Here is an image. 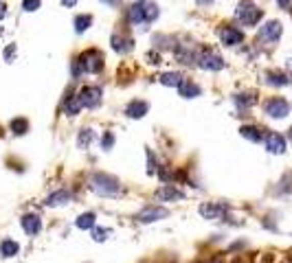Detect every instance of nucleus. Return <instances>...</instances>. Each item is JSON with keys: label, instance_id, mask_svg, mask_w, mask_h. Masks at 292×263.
Listing matches in <instances>:
<instances>
[{"label": "nucleus", "instance_id": "nucleus-1", "mask_svg": "<svg viewBox=\"0 0 292 263\" xmlns=\"http://www.w3.org/2000/svg\"><path fill=\"white\" fill-rule=\"evenodd\" d=\"M158 16H160V11H158V5L154 3V0H138V3H134V5L128 9L130 24L143 27V29H145V24L154 22Z\"/></svg>", "mask_w": 292, "mask_h": 263}, {"label": "nucleus", "instance_id": "nucleus-11", "mask_svg": "<svg viewBox=\"0 0 292 263\" xmlns=\"http://www.w3.org/2000/svg\"><path fill=\"white\" fill-rule=\"evenodd\" d=\"M198 66L202 70H222L224 68V60L217 53H202L198 57Z\"/></svg>", "mask_w": 292, "mask_h": 263}, {"label": "nucleus", "instance_id": "nucleus-2", "mask_svg": "<svg viewBox=\"0 0 292 263\" xmlns=\"http://www.w3.org/2000/svg\"><path fill=\"white\" fill-rule=\"evenodd\" d=\"M90 189L101 197H114L121 193V182L114 178V175L108 173H92L90 175Z\"/></svg>", "mask_w": 292, "mask_h": 263}, {"label": "nucleus", "instance_id": "nucleus-5", "mask_svg": "<svg viewBox=\"0 0 292 263\" xmlns=\"http://www.w3.org/2000/svg\"><path fill=\"white\" fill-rule=\"evenodd\" d=\"M264 110H266V114L270 116V119H286V116L290 114V103L281 97H275V99L266 101Z\"/></svg>", "mask_w": 292, "mask_h": 263}, {"label": "nucleus", "instance_id": "nucleus-31", "mask_svg": "<svg viewBox=\"0 0 292 263\" xmlns=\"http://www.w3.org/2000/svg\"><path fill=\"white\" fill-rule=\"evenodd\" d=\"M112 145H114V134L112 132H106L104 138H101V147L108 151V149H112Z\"/></svg>", "mask_w": 292, "mask_h": 263}, {"label": "nucleus", "instance_id": "nucleus-23", "mask_svg": "<svg viewBox=\"0 0 292 263\" xmlns=\"http://www.w3.org/2000/svg\"><path fill=\"white\" fill-rule=\"evenodd\" d=\"M94 219H97L94 213H82L77 217L75 224H77V228H82V230H92L94 228Z\"/></svg>", "mask_w": 292, "mask_h": 263}, {"label": "nucleus", "instance_id": "nucleus-19", "mask_svg": "<svg viewBox=\"0 0 292 263\" xmlns=\"http://www.w3.org/2000/svg\"><path fill=\"white\" fill-rule=\"evenodd\" d=\"M18 252H20V246L13 239H3V241H0V254H3V257H16Z\"/></svg>", "mask_w": 292, "mask_h": 263}, {"label": "nucleus", "instance_id": "nucleus-20", "mask_svg": "<svg viewBox=\"0 0 292 263\" xmlns=\"http://www.w3.org/2000/svg\"><path fill=\"white\" fill-rule=\"evenodd\" d=\"M239 134H242L244 138H248V141H253V143H259L261 138H264L266 134L261 132L259 127H253V125H244L242 129H239Z\"/></svg>", "mask_w": 292, "mask_h": 263}, {"label": "nucleus", "instance_id": "nucleus-4", "mask_svg": "<svg viewBox=\"0 0 292 263\" xmlns=\"http://www.w3.org/2000/svg\"><path fill=\"white\" fill-rule=\"evenodd\" d=\"M235 20L244 27H255L261 20V9L257 5H253L251 0H242L235 9Z\"/></svg>", "mask_w": 292, "mask_h": 263}, {"label": "nucleus", "instance_id": "nucleus-29", "mask_svg": "<svg viewBox=\"0 0 292 263\" xmlns=\"http://www.w3.org/2000/svg\"><path fill=\"white\" fill-rule=\"evenodd\" d=\"M110 235H112L110 228H92V239L97 241V244H101V241H106V239H110Z\"/></svg>", "mask_w": 292, "mask_h": 263}, {"label": "nucleus", "instance_id": "nucleus-16", "mask_svg": "<svg viewBox=\"0 0 292 263\" xmlns=\"http://www.w3.org/2000/svg\"><path fill=\"white\" fill-rule=\"evenodd\" d=\"M72 200V193L66 191V189H60V191H55V193H51L46 197V206L48 208H57V206H64V204H68Z\"/></svg>", "mask_w": 292, "mask_h": 263}, {"label": "nucleus", "instance_id": "nucleus-26", "mask_svg": "<svg viewBox=\"0 0 292 263\" xmlns=\"http://www.w3.org/2000/svg\"><path fill=\"white\" fill-rule=\"evenodd\" d=\"M72 24H75V31L77 33H84V31H88L90 29V24H92V16H77L75 18V22H72Z\"/></svg>", "mask_w": 292, "mask_h": 263}, {"label": "nucleus", "instance_id": "nucleus-39", "mask_svg": "<svg viewBox=\"0 0 292 263\" xmlns=\"http://www.w3.org/2000/svg\"><path fill=\"white\" fill-rule=\"evenodd\" d=\"M198 3H202V5H207V3H211V0H198Z\"/></svg>", "mask_w": 292, "mask_h": 263}, {"label": "nucleus", "instance_id": "nucleus-35", "mask_svg": "<svg viewBox=\"0 0 292 263\" xmlns=\"http://www.w3.org/2000/svg\"><path fill=\"white\" fill-rule=\"evenodd\" d=\"M62 5H64V7H75L77 0H62Z\"/></svg>", "mask_w": 292, "mask_h": 263}, {"label": "nucleus", "instance_id": "nucleus-36", "mask_svg": "<svg viewBox=\"0 0 292 263\" xmlns=\"http://www.w3.org/2000/svg\"><path fill=\"white\" fill-rule=\"evenodd\" d=\"M101 3H106V5H110V7H116L121 0H101Z\"/></svg>", "mask_w": 292, "mask_h": 263}, {"label": "nucleus", "instance_id": "nucleus-21", "mask_svg": "<svg viewBox=\"0 0 292 263\" xmlns=\"http://www.w3.org/2000/svg\"><path fill=\"white\" fill-rule=\"evenodd\" d=\"M182 79H185V77H182L180 72H163V75L158 77V82L163 84V86H169V88L176 86V88H178V86L182 84Z\"/></svg>", "mask_w": 292, "mask_h": 263}, {"label": "nucleus", "instance_id": "nucleus-24", "mask_svg": "<svg viewBox=\"0 0 292 263\" xmlns=\"http://www.w3.org/2000/svg\"><path fill=\"white\" fill-rule=\"evenodd\" d=\"M266 82L270 84V86H288L290 84V79H288V75H283V72H266Z\"/></svg>", "mask_w": 292, "mask_h": 263}, {"label": "nucleus", "instance_id": "nucleus-14", "mask_svg": "<svg viewBox=\"0 0 292 263\" xmlns=\"http://www.w3.org/2000/svg\"><path fill=\"white\" fill-rule=\"evenodd\" d=\"M148 110H150V103L148 101H130V103L126 106V116H130V119H143L145 114H148Z\"/></svg>", "mask_w": 292, "mask_h": 263}, {"label": "nucleus", "instance_id": "nucleus-6", "mask_svg": "<svg viewBox=\"0 0 292 263\" xmlns=\"http://www.w3.org/2000/svg\"><path fill=\"white\" fill-rule=\"evenodd\" d=\"M79 99H82V106L84 108H99L101 99H104V90H101L99 86H86L82 88V92H79Z\"/></svg>", "mask_w": 292, "mask_h": 263}, {"label": "nucleus", "instance_id": "nucleus-25", "mask_svg": "<svg viewBox=\"0 0 292 263\" xmlns=\"http://www.w3.org/2000/svg\"><path fill=\"white\" fill-rule=\"evenodd\" d=\"M84 106H82V99H79V94L77 97H70L68 101H66V106H64V112H66V116H77V112L82 110Z\"/></svg>", "mask_w": 292, "mask_h": 263}, {"label": "nucleus", "instance_id": "nucleus-10", "mask_svg": "<svg viewBox=\"0 0 292 263\" xmlns=\"http://www.w3.org/2000/svg\"><path fill=\"white\" fill-rule=\"evenodd\" d=\"M220 40H222L224 46H237V44H242L244 33L239 31V29L231 27V24H224L220 29Z\"/></svg>", "mask_w": 292, "mask_h": 263}, {"label": "nucleus", "instance_id": "nucleus-9", "mask_svg": "<svg viewBox=\"0 0 292 263\" xmlns=\"http://www.w3.org/2000/svg\"><path fill=\"white\" fill-rule=\"evenodd\" d=\"M174 55H176V60L182 64H196L202 53H198V48H196L193 44H178V46L174 48Z\"/></svg>", "mask_w": 292, "mask_h": 263}, {"label": "nucleus", "instance_id": "nucleus-30", "mask_svg": "<svg viewBox=\"0 0 292 263\" xmlns=\"http://www.w3.org/2000/svg\"><path fill=\"white\" fill-rule=\"evenodd\" d=\"M40 5H42V0H22V9L25 11H38L40 9Z\"/></svg>", "mask_w": 292, "mask_h": 263}, {"label": "nucleus", "instance_id": "nucleus-3", "mask_svg": "<svg viewBox=\"0 0 292 263\" xmlns=\"http://www.w3.org/2000/svg\"><path fill=\"white\" fill-rule=\"evenodd\" d=\"M101 68H104V57H101L99 50H86V53L75 62V66H72V75L79 77L82 72L94 75V72H99Z\"/></svg>", "mask_w": 292, "mask_h": 263}, {"label": "nucleus", "instance_id": "nucleus-38", "mask_svg": "<svg viewBox=\"0 0 292 263\" xmlns=\"http://www.w3.org/2000/svg\"><path fill=\"white\" fill-rule=\"evenodd\" d=\"M288 138H290V141H292V127L288 129Z\"/></svg>", "mask_w": 292, "mask_h": 263}, {"label": "nucleus", "instance_id": "nucleus-34", "mask_svg": "<svg viewBox=\"0 0 292 263\" xmlns=\"http://www.w3.org/2000/svg\"><path fill=\"white\" fill-rule=\"evenodd\" d=\"M5 16H7V5L0 3V20H5Z\"/></svg>", "mask_w": 292, "mask_h": 263}, {"label": "nucleus", "instance_id": "nucleus-13", "mask_svg": "<svg viewBox=\"0 0 292 263\" xmlns=\"http://www.w3.org/2000/svg\"><path fill=\"white\" fill-rule=\"evenodd\" d=\"M154 197H156V200H160V202H174V200H182L185 193H182L180 189H176L174 185H165V187H160L158 191L154 193Z\"/></svg>", "mask_w": 292, "mask_h": 263}, {"label": "nucleus", "instance_id": "nucleus-27", "mask_svg": "<svg viewBox=\"0 0 292 263\" xmlns=\"http://www.w3.org/2000/svg\"><path fill=\"white\" fill-rule=\"evenodd\" d=\"M11 129H13V134H18V136H22L29 132V121L27 119H13L11 121Z\"/></svg>", "mask_w": 292, "mask_h": 263}, {"label": "nucleus", "instance_id": "nucleus-8", "mask_svg": "<svg viewBox=\"0 0 292 263\" xmlns=\"http://www.w3.org/2000/svg\"><path fill=\"white\" fill-rule=\"evenodd\" d=\"M281 31H283V27H281L279 20H268L266 24L261 27V31H259V40H264V42H268V44L279 42Z\"/></svg>", "mask_w": 292, "mask_h": 263}, {"label": "nucleus", "instance_id": "nucleus-37", "mask_svg": "<svg viewBox=\"0 0 292 263\" xmlns=\"http://www.w3.org/2000/svg\"><path fill=\"white\" fill-rule=\"evenodd\" d=\"M277 3H279V7H283V9H288L290 7V0H277Z\"/></svg>", "mask_w": 292, "mask_h": 263}, {"label": "nucleus", "instance_id": "nucleus-18", "mask_svg": "<svg viewBox=\"0 0 292 263\" xmlns=\"http://www.w3.org/2000/svg\"><path fill=\"white\" fill-rule=\"evenodd\" d=\"M178 94L185 99H196V97H200V86L191 84L189 79H182V84L178 86Z\"/></svg>", "mask_w": 292, "mask_h": 263}, {"label": "nucleus", "instance_id": "nucleus-33", "mask_svg": "<svg viewBox=\"0 0 292 263\" xmlns=\"http://www.w3.org/2000/svg\"><path fill=\"white\" fill-rule=\"evenodd\" d=\"M148 158H150V167H148V173H154L156 167H154V156H152V151H148Z\"/></svg>", "mask_w": 292, "mask_h": 263}, {"label": "nucleus", "instance_id": "nucleus-32", "mask_svg": "<svg viewBox=\"0 0 292 263\" xmlns=\"http://www.w3.org/2000/svg\"><path fill=\"white\" fill-rule=\"evenodd\" d=\"M13 53H16V46H13V44H9V46H7V50H5V60H7V62H11Z\"/></svg>", "mask_w": 292, "mask_h": 263}, {"label": "nucleus", "instance_id": "nucleus-17", "mask_svg": "<svg viewBox=\"0 0 292 263\" xmlns=\"http://www.w3.org/2000/svg\"><path fill=\"white\" fill-rule=\"evenodd\" d=\"M22 228H25L27 235H38V232L42 230V219L35 213H27L22 217Z\"/></svg>", "mask_w": 292, "mask_h": 263}, {"label": "nucleus", "instance_id": "nucleus-40", "mask_svg": "<svg viewBox=\"0 0 292 263\" xmlns=\"http://www.w3.org/2000/svg\"><path fill=\"white\" fill-rule=\"evenodd\" d=\"M235 263H242V261H235Z\"/></svg>", "mask_w": 292, "mask_h": 263}, {"label": "nucleus", "instance_id": "nucleus-7", "mask_svg": "<svg viewBox=\"0 0 292 263\" xmlns=\"http://www.w3.org/2000/svg\"><path fill=\"white\" fill-rule=\"evenodd\" d=\"M169 215V211L165 206H156V204H152V206H145L143 211H138L136 219L141 224H152V222H160V219H165Z\"/></svg>", "mask_w": 292, "mask_h": 263}, {"label": "nucleus", "instance_id": "nucleus-28", "mask_svg": "<svg viewBox=\"0 0 292 263\" xmlns=\"http://www.w3.org/2000/svg\"><path fill=\"white\" fill-rule=\"evenodd\" d=\"M255 101H257V99H255V94H253V92L237 94V97H235V103H237L239 108H251V106L255 103Z\"/></svg>", "mask_w": 292, "mask_h": 263}, {"label": "nucleus", "instance_id": "nucleus-15", "mask_svg": "<svg viewBox=\"0 0 292 263\" xmlns=\"http://www.w3.org/2000/svg\"><path fill=\"white\" fill-rule=\"evenodd\" d=\"M226 213V204H200V215L204 219H220L222 215Z\"/></svg>", "mask_w": 292, "mask_h": 263}, {"label": "nucleus", "instance_id": "nucleus-12", "mask_svg": "<svg viewBox=\"0 0 292 263\" xmlns=\"http://www.w3.org/2000/svg\"><path fill=\"white\" fill-rule=\"evenodd\" d=\"M264 143H266V149L270 153H283L286 151V138L281 134H277V132H268L264 136Z\"/></svg>", "mask_w": 292, "mask_h": 263}, {"label": "nucleus", "instance_id": "nucleus-22", "mask_svg": "<svg viewBox=\"0 0 292 263\" xmlns=\"http://www.w3.org/2000/svg\"><path fill=\"white\" fill-rule=\"evenodd\" d=\"M92 141H94V132L90 127H84L82 132H79V136H77V147L79 149H88Z\"/></svg>", "mask_w": 292, "mask_h": 263}]
</instances>
